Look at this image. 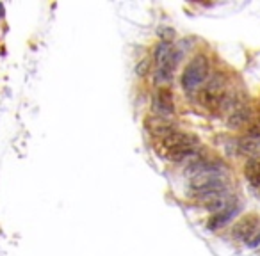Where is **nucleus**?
<instances>
[{
    "label": "nucleus",
    "mask_w": 260,
    "mask_h": 256,
    "mask_svg": "<svg viewBox=\"0 0 260 256\" xmlns=\"http://www.w3.org/2000/svg\"><path fill=\"white\" fill-rule=\"evenodd\" d=\"M237 151L242 155H246L250 159H260V139H251L248 135L235 141Z\"/></svg>",
    "instance_id": "9"
},
{
    "label": "nucleus",
    "mask_w": 260,
    "mask_h": 256,
    "mask_svg": "<svg viewBox=\"0 0 260 256\" xmlns=\"http://www.w3.org/2000/svg\"><path fill=\"white\" fill-rule=\"evenodd\" d=\"M2 16H4V5L0 4V18H2Z\"/></svg>",
    "instance_id": "16"
},
{
    "label": "nucleus",
    "mask_w": 260,
    "mask_h": 256,
    "mask_svg": "<svg viewBox=\"0 0 260 256\" xmlns=\"http://www.w3.org/2000/svg\"><path fill=\"white\" fill-rule=\"evenodd\" d=\"M260 231V219L257 215H246L237 221L232 228V237L239 242H251L253 237Z\"/></svg>",
    "instance_id": "3"
},
{
    "label": "nucleus",
    "mask_w": 260,
    "mask_h": 256,
    "mask_svg": "<svg viewBox=\"0 0 260 256\" xmlns=\"http://www.w3.org/2000/svg\"><path fill=\"white\" fill-rule=\"evenodd\" d=\"M173 70L175 66H162V68H155L154 80L157 84H169L173 79Z\"/></svg>",
    "instance_id": "11"
},
{
    "label": "nucleus",
    "mask_w": 260,
    "mask_h": 256,
    "mask_svg": "<svg viewBox=\"0 0 260 256\" xmlns=\"http://www.w3.org/2000/svg\"><path fill=\"white\" fill-rule=\"evenodd\" d=\"M248 137L251 139H260V119H255V121H251V125L248 126Z\"/></svg>",
    "instance_id": "12"
},
{
    "label": "nucleus",
    "mask_w": 260,
    "mask_h": 256,
    "mask_svg": "<svg viewBox=\"0 0 260 256\" xmlns=\"http://www.w3.org/2000/svg\"><path fill=\"white\" fill-rule=\"evenodd\" d=\"M154 111L159 116L171 117L175 112V103H173V94L167 87H159L154 96Z\"/></svg>",
    "instance_id": "4"
},
{
    "label": "nucleus",
    "mask_w": 260,
    "mask_h": 256,
    "mask_svg": "<svg viewBox=\"0 0 260 256\" xmlns=\"http://www.w3.org/2000/svg\"><path fill=\"white\" fill-rule=\"evenodd\" d=\"M251 117H253L251 109L248 107V105H244V107L233 111L232 114H228L227 125H228V128H232V130H239L242 126H246L248 123L251 125Z\"/></svg>",
    "instance_id": "7"
},
{
    "label": "nucleus",
    "mask_w": 260,
    "mask_h": 256,
    "mask_svg": "<svg viewBox=\"0 0 260 256\" xmlns=\"http://www.w3.org/2000/svg\"><path fill=\"white\" fill-rule=\"evenodd\" d=\"M162 144L166 146L167 149L180 148V146H198V139H196L195 135L186 134V132L175 130L167 135V137H164Z\"/></svg>",
    "instance_id": "5"
},
{
    "label": "nucleus",
    "mask_w": 260,
    "mask_h": 256,
    "mask_svg": "<svg viewBox=\"0 0 260 256\" xmlns=\"http://www.w3.org/2000/svg\"><path fill=\"white\" fill-rule=\"evenodd\" d=\"M209 75H210L209 59L203 54H198L184 68V73H182V87L189 94L196 93V91H200L207 84Z\"/></svg>",
    "instance_id": "1"
},
{
    "label": "nucleus",
    "mask_w": 260,
    "mask_h": 256,
    "mask_svg": "<svg viewBox=\"0 0 260 256\" xmlns=\"http://www.w3.org/2000/svg\"><path fill=\"white\" fill-rule=\"evenodd\" d=\"M248 246H250V247H259L260 246V231L257 233L255 237H253V240H251V242H248Z\"/></svg>",
    "instance_id": "14"
},
{
    "label": "nucleus",
    "mask_w": 260,
    "mask_h": 256,
    "mask_svg": "<svg viewBox=\"0 0 260 256\" xmlns=\"http://www.w3.org/2000/svg\"><path fill=\"white\" fill-rule=\"evenodd\" d=\"M167 160L171 162H184V160H193L200 159V153H198V148L196 146H180V148H173L167 149Z\"/></svg>",
    "instance_id": "8"
},
{
    "label": "nucleus",
    "mask_w": 260,
    "mask_h": 256,
    "mask_svg": "<svg viewBox=\"0 0 260 256\" xmlns=\"http://www.w3.org/2000/svg\"><path fill=\"white\" fill-rule=\"evenodd\" d=\"M203 206L209 210L212 215H216V214H223V212H227V210L235 208L237 201H235V198L230 194V192H227V194L219 196V198H216V199L209 201V203H205Z\"/></svg>",
    "instance_id": "6"
},
{
    "label": "nucleus",
    "mask_w": 260,
    "mask_h": 256,
    "mask_svg": "<svg viewBox=\"0 0 260 256\" xmlns=\"http://www.w3.org/2000/svg\"><path fill=\"white\" fill-rule=\"evenodd\" d=\"M239 212V206H235V208L232 210H227V212H223V214H216L210 217L209 221V228L210 229H218V228H223L225 224H228L230 221L233 219V215Z\"/></svg>",
    "instance_id": "10"
},
{
    "label": "nucleus",
    "mask_w": 260,
    "mask_h": 256,
    "mask_svg": "<svg viewBox=\"0 0 260 256\" xmlns=\"http://www.w3.org/2000/svg\"><path fill=\"white\" fill-rule=\"evenodd\" d=\"M148 68H150V61H148V59H144V61L141 62L139 66H137V75H141V77H143V75H146V73H148Z\"/></svg>",
    "instance_id": "13"
},
{
    "label": "nucleus",
    "mask_w": 260,
    "mask_h": 256,
    "mask_svg": "<svg viewBox=\"0 0 260 256\" xmlns=\"http://www.w3.org/2000/svg\"><path fill=\"white\" fill-rule=\"evenodd\" d=\"M159 36H167V37H171V36H173V30H159Z\"/></svg>",
    "instance_id": "15"
},
{
    "label": "nucleus",
    "mask_w": 260,
    "mask_h": 256,
    "mask_svg": "<svg viewBox=\"0 0 260 256\" xmlns=\"http://www.w3.org/2000/svg\"><path fill=\"white\" fill-rule=\"evenodd\" d=\"M227 94V80L223 75L216 73L200 89V102L209 109H221Z\"/></svg>",
    "instance_id": "2"
}]
</instances>
